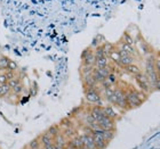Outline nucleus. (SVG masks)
<instances>
[{"mask_svg":"<svg viewBox=\"0 0 160 149\" xmlns=\"http://www.w3.org/2000/svg\"><path fill=\"white\" fill-rule=\"evenodd\" d=\"M126 100L128 105V109H133L140 107L147 100V93L143 91H138L136 89H129L126 91Z\"/></svg>","mask_w":160,"mask_h":149,"instance_id":"nucleus-1","label":"nucleus"},{"mask_svg":"<svg viewBox=\"0 0 160 149\" xmlns=\"http://www.w3.org/2000/svg\"><path fill=\"white\" fill-rule=\"evenodd\" d=\"M109 103L112 104V105H116L120 109L127 110L128 109V105H127V100H126V91L122 88H116L114 95L109 100Z\"/></svg>","mask_w":160,"mask_h":149,"instance_id":"nucleus-2","label":"nucleus"},{"mask_svg":"<svg viewBox=\"0 0 160 149\" xmlns=\"http://www.w3.org/2000/svg\"><path fill=\"white\" fill-rule=\"evenodd\" d=\"M85 97L88 103L97 105V106H102V96H101V91L97 86L85 89Z\"/></svg>","mask_w":160,"mask_h":149,"instance_id":"nucleus-3","label":"nucleus"},{"mask_svg":"<svg viewBox=\"0 0 160 149\" xmlns=\"http://www.w3.org/2000/svg\"><path fill=\"white\" fill-rule=\"evenodd\" d=\"M135 81L137 82L138 86H140V90L143 91L144 93H148L152 91L150 86V83H149V80H148V76L144 73H138L137 75H135Z\"/></svg>","mask_w":160,"mask_h":149,"instance_id":"nucleus-4","label":"nucleus"},{"mask_svg":"<svg viewBox=\"0 0 160 149\" xmlns=\"http://www.w3.org/2000/svg\"><path fill=\"white\" fill-rule=\"evenodd\" d=\"M92 136H93L94 143H95L96 149H105L107 148L109 142H107L105 139L103 138L102 133H101V130L100 131H95V132H93L92 133Z\"/></svg>","mask_w":160,"mask_h":149,"instance_id":"nucleus-5","label":"nucleus"},{"mask_svg":"<svg viewBox=\"0 0 160 149\" xmlns=\"http://www.w3.org/2000/svg\"><path fill=\"white\" fill-rule=\"evenodd\" d=\"M81 59H82V65H88V66H94L95 65V55L94 51L89 49H86L81 55Z\"/></svg>","mask_w":160,"mask_h":149,"instance_id":"nucleus-6","label":"nucleus"},{"mask_svg":"<svg viewBox=\"0 0 160 149\" xmlns=\"http://www.w3.org/2000/svg\"><path fill=\"white\" fill-rule=\"evenodd\" d=\"M118 51H119V55H120V62L118 66L126 67L128 65H130V64H134V60H135L134 56H130V55H128V54H126L125 51H122V50L120 49H118Z\"/></svg>","mask_w":160,"mask_h":149,"instance_id":"nucleus-7","label":"nucleus"},{"mask_svg":"<svg viewBox=\"0 0 160 149\" xmlns=\"http://www.w3.org/2000/svg\"><path fill=\"white\" fill-rule=\"evenodd\" d=\"M97 123H98V125L102 130H116V121L112 119H109L107 116L101 119Z\"/></svg>","mask_w":160,"mask_h":149,"instance_id":"nucleus-8","label":"nucleus"},{"mask_svg":"<svg viewBox=\"0 0 160 149\" xmlns=\"http://www.w3.org/2000/svg\"><path fill=\"white\" fill-rule=\"evenodd\" d=\"M79 134V133H78ZM81 140H82V145L83 149H96L95 147V143H94V139L92 134H86V133H81L79 134Z\"/></svg>","mask_w":160,"mask_h":149,"instance_id":"nucleus-9","label":"nucleus"},{"mask_svg":"<svg viewBox=\"0 0 160 149\" xmlns=\"http://www.w3.org/2000/svg\"><path fill=\"white\" fill-rule=\"evenodd\" d=\"M89 114L94 117V119L98 122L101 119H103L104 116V112H103V106H97V105H94L89 110Z\"/></svg>","mask_w":160,"mask_h":149,"instance_id":"nucleus-10","label":"nucleus"},{"mask_svg":"<svg viewBox=\"0 0 160 149\" xmlns=\"http://www.w3.org/2000/svg\"><path fill=\"white\" fill-rule=\"evenodd\" d=\"M38 139H39L41 147L50 146V145H53V143H54V138L50 136V134L47 132V131H45L43 133H41V134L38 137Z\"/></svg>","mask_w":160,"mask_h":149,"instance_id":"nucleus-11","label":"nucleus"},{"mask_svg":"<svg viewBox=\"0 0 160 149\" xmlns=\"http://www.w3.org/2000/svg\"><path fill=\"white\" fill-rule=\"evenodd\" d=\"M54 145H55V146H57L58 148H61V149H64L65 147L68 146V139L63 136V133H62V132L58 133L57 136L54 137Z\"/></svg>","mask_w":160,"mask_h":149,"instance_id":"nucleus-12","label":"nucleus"},{"mask_svg":"<svg viewBox=\"0 0 160 149\" xmlns=\"http://www.w3.org/2000/svg\"><path fill=\"white\" fill-rule=\"evenodd\" d=\"M68 146L72 147V148H74V149L82 148V147H83L82 140H81V138H80L79 134L74 136L73 138H71L70 140H68Z\"/></svg>","mask_w":160,"mask_h":149,"instance_id":"nucleus-13","label":"nucleus"},{"mask_svg":"<svg viewBox=\"0 0 160 149\" xmlns=\"http://www.w3.org/2000/svg\"><path fill=\"white\" fill-rule=\"evenodd\" d=\"M103 112H104V115L107 116V117H109V119H114V121L118 119L117 112L112 108V106H104Z\"/></svg>","mask_w":160,"mask_h":149,"instance_id":"nucleus-14","label":"nucleus"},{"mask_svg":"<svg viewBox=\"0 0 160 149\" xmlns=\"http://www.w3.org/2000/svg\"><path fill=\"white\" fill-rule=\"evenodd\" d=\"M101 133L105 139V141L110 143V141H112V139L116 136V130H101Z\"/></svg>","mask_w":160,"mask_h":149,"instance_id":"nucleus-15","label":"nucleus"},{"mask_svg":"<svg viewBox=\"0 0 160 149\" xmlns=\"http://www.w3.org/2000/svg\"><path fill=\"white\" fill-rule=\"evenodd\" d=\"M108 65H109V59L107 56H104L101 58H96L94 66H95V68H105Z\"/></svg>","mask_w":160,"mask_h":149,"instance_id":"nucleus-16","label":"nucleus"},{"mask_svg":"<svg viewBox=\"0 0 160 149\" xmlns=\"http://www.w3.org/2000/svg\"><path fill=\"white\" fill-rule=\"evenodd\" d=\"M119 49L122 50V51H125V53L128 54V55H130V56H134V55H135V49H134V47L130 46V44H127V43L120 42Z\"/></svg>","mask_w":160,"mask_h":149,"instance_id":"nucleus-17","label":"nucleus"},{"mask_svg":"<svg viewBox=\"0 0 160 149\" xmlns=\"http://www.w3.org/2000/svg\"><path fill=\"white\" fill-rule=\"evenodd\" d=\"M10 92H12V89L8 83L0 84V98H6L7 96H9Z\"/></svg>","mask_w":160,"mask_h":149,"instance_id":"nucleus-18","label":"nucleus"},{"mask_svg":"<svg viewBox=\"0 0 160 149\" xmlns=\"http://www.w3.org/2000/svg\"><path fill=\"white\" fill-rule=\"evenodd\" d=\"M125 70H126V72L128 74H130V75H137L138 73H141V68L137 65H135V64H130V65H128V66L123 67Z\"/></svg>","mask_w":160,"mask_h":149,"instance_id":"nucleus-19","label":"nucleus"},{"mask_svg":"<svg viewBox=\"0 0 160 149\" xmlns=\"http://www.w3.org/2000/svg\"><path fill=\"white\" fill-rule=\"evenodd\" d=\"M8 57L6 56H0V72H5L8 68V63H9Z\"/></svg>","mask_w":160,"mask_h":149,"instance_id":"nucleus-20","label":"nucleus"},{"mask_svg":"<svg viewBox=\"0 0 160 149\" xmlns=\"http://www.w3.org/2000/svg\"><path fill=\"white\" fill-rule=\"evenodd\" d=\"M108 58H110L111 60H112V63H114L116 65H119V62H120V55H119V51H118V49L116 48V49L112 51V53L109 55V57Z\"/></svg>","mask_w":160,"mask_h":149,"instance_id":"nucleus-21","label":"nucleus"},{"mask_svg":"<svg viewBox=\"0 0 160 149\" xmlns=\"http://www.w3.org/2000/svg\"><path fill=\"white\" fill-rule=\"evenodd\" d=\"M102 47H103L104 54H105V56L107 57H109V55H110V54L116 49V47L110 42H104L103 44H102Z\"/></svg>","mask_w":160,"mask_h":149,"instance_id":"nucleus-22","label":"nucleus"},{"mask_svg":"<svg viewBox=\"0 0 160 149\" xmlns=\"http://www.w3.org/2000/svg\"><path fill=\"white\" fill-rule=\"evenodd\" d=\"M47 132L49 133L50 136L53 137H55V136H57L58 133H61L62 131H61V128H60V125L58 124H55V125H52L50 128H48V130H46Z\"/></svg>","mask_w":160,"mask_h":149,"instance_id":"nucleus-23","label":"nucleus"},{"mask_svg":"<svg viewBox=\"0 0 160 149\" xmlns=\"http://www.w3.org/2000/svg\"><path fill=\"white\" fill-rule=\"evenodd\" d=\"M28 148L29 149H42V147H41V145H40V141L38 138H36V139L31 140L30 142H29V145H28Z\"/></svg>","mask_w":160,"mask_h":149,"instance_id":"nucleus-24","label":"nucleus"},{"mask_svg":"<svg viewBox=\"0 0 160 149\" xmlns=\"http://www.w3.org/2000/svg\"><path fill=\"white\" fill-rule=\"evenodd\" d=\"M18 70V64L13 59H9V63H8V68L7 71H12V72H16Z\"/></svg>","mask_w":160,"mask_h":149,"instance_id":"nucleus-25","label":"nucleus"},{"mask_svg":"<svg viewBox=\"0 0 160 149\" xmlns=\"http://www.w3.org/2000/svg\"><path fill=\"white\" fill-rule=\"evenodd\" d=\"M107 80L111 83V84H112V86H113V84H116V83H117L118 76H117V74L114 73V72H111V73L109 74V75H108Z\"/></svg>","mask_w":160,"mask_h":149,"instance_id":"nucleus-26","label":"nucleus"},{"mask_svg":"<svg viewBox=\"0 0 160 149\" xmlns=\"http://www.w3.org/2000/svg\"><path fill=\"white\" fill-rule=\"evenodd\" d=\"M23 90H24L23 83H20V84H17L16 86H14L13 89H12V92H14L15 95H21V93L23 92Z\"/></svg>","mask_w":160,"mask_h":149,"instance_id":"nucleus-27","label":"nucleus"},{"mask_svg":"<svg viewBox=\"0 0 160 149\" xmlns=\"http://www.w3.org/2000/svg\"><path fill=\"white\" fill-rule=\"evenodd\" d=\"M122 42L123 43H127V44H130V46H133L134 40H133V38L130 37L128 33H125V34H123V37H122Z\"/></svg>","mask_w":160,"mask_h":149,"instance_id":"nucleus-28","label":"nucleus"},{"mask_svg":"<svg viewBox=\"0 0 160 149\" xmlns=\"http://www.w3.org/2000/svg\"><path fill=\"white\" fill-rule=\"evenodd\" d=\"M5 83H8L6 72H0V84H5Z\"/></svg>","mask_w":160,"mask_h":149,"instance_id":"nucleus-29","label":"nucleus"},{"mask_svg":"<svg viewBox=\"0 0 160 149\" xmlns=\"http://www.w3.org/2000/svg\"><path fill=\"white\" fill-rule=\"evenodd\" d=\"M6 72V76L7 79H8V81H10V80L15 79V77H17L16 76V72H12V71H5Z\"/></svg>","mask_w":160,"mask_h":149,"instance_id":"nucleus-30","label":"nucleus"},{"mask_svg":"<svg viewBox=\"0 0 160 149\" xmlns=\"http://www.w3.org/2000/svg\"><path fill=\"white\" fill-rule=\"evenodd\" d=\"M154 66H156V71H157L158 75H160V57H159V58H156Z\"/></svg>","mask_w":160,"mask_h":149,"instance_id":"nucleus-31","label":"nucleus"},{"mask_svg":"<svg viewBox=\"0 0 160 149\" xmlns=\"http://www.w3.org/2000/svg\"><path fill=\"white\" fill-rule=\"evenodd\" d=\"M64 149H74V148H72V147H70V146H67Z\"/></svg>","mask_w":160,"mask_h":149,"instance_id":"nucleus-32","label":"nucleus"},{"mask_svg":"<svg viewBox=\"0 0 160 149\" xmlns=\"http://www.w3.org/2000/svg\"><path fill=\"white\" fill-rule=\"evenodd\" d=\"M78 149H83V148H78Z\"/></svg>","mask_w":160,"mask_h":149,"instance_id":"nucleus-33","label":"nucleus"}]
</instances>
